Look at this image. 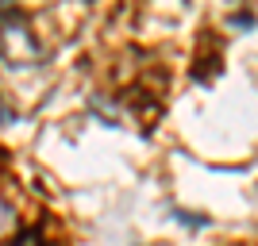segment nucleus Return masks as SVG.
I'll return each instance as SVG.
<instances>
[{"label":"nucleus","instance_id":"1","mask_svg":"<svg viewBox=\"0 0 258 246\" xmlns=\"http://www.w3.org/2000/svg\"><path fill=\"white\" fill-rule=\"evenodd\" d=\"M0 58L8 62V69H31L43 58V46L31 35V27L23 23V16L12 4L0 0Z\"/></svg>","mask_w":258,"mask_h":246},{"label":"nucleus","instance_id":"2","mask_svg":"<svg viewBox=\"0 0 258 246\" xmlns=\"http://www.w3.org/2000/svg\"><path fill=\"white\" fill-rule=\"evenodd\" d=\"M12 231H16V215H12V208L4 200H0V238L4 235H12Z\"/></svg>","mask_w":258,"mask_h":246},{"label":"nucleus","instance_id":"3","mask_svg":"<svg viewBox=\"0 0 258 246\" xmlns=\"http://www.w3.org/2000/svg\"><path fill=\"white\" fill-rule=\"evenodd\" d=\"M8 246H43V238H39V231H23V235H16Z\"/></svg>","mask_w":258,"mask_h":246}]
</instances>
